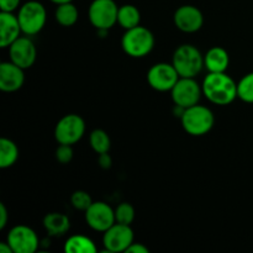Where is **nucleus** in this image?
Wrapping results in <instances>:
<instances>
[{
	"instance_id": "obj_3",
	"label": "nucleus",
	"mask_w": 253,
	"mask_h": 253,
	"mask_svg": "<svg viewBox=\"0 0 253 253\" xmlns=\"http://www.w3.org/2000/svg\"><path fill=\"white\" fill-rule=\"evenodd\" d=\"M121 47L127 56L132 58L146 57L155 47V36L148 29L143 26H136L126 30L121 39Z\"/></svg>"
},
{
	"instance_id": "obj_4",
	"label": "nucleus",
	"mask_w": 253,
	"mask_h": 253,
	"mask_svg": "<svg viewBox=\"0 0 253 253\" xmlns=\"http://www.w3.org/2000/svg\"><path fill=\"white\" fill-rule=\"evenodd\" d=\"M180 121L187 133L192 136H204L211 131L215 118L209 108L197 104L185 109L180 116Z\"/></svg>"
},
{
	"instance_id": "obj_20",
	"label": "nucleus",
	"mask_w": 253,
	"mask_h": 253,
	"mask_svg": "<svg viewBox=\"0 0 253 253\" xmlns=\"http://www.w3.org/2000/svg\"><path fill=\"white\" fill-rule=\"evenodd\" d=\"M64 251L67 253H95L96 246L93 240L83 235L71 236L64 244Z\"/></svg>"
},
{
	"instance_id": "obj_16",
	"label": "nucleus",
	"mask_w": 253,
	"mask_h": 253,
	"mask_svg": "<svg viewBox=\"0 0 253 253\" xmlns=\"http://www.w3.org/2000/svg\"><path fill=\"white\" fill-rule=\"evenodd\" d=\"M21 26H20L17 15L12 12H0V46L6 48L20 37Z\"/></svg>"
},
{
	"instance_id": "obj_7",
	"label": "nucleus",
	"mask_w": 253,
	"mask_h": 253,
	"mask_svg": "<svg viewBox=\"0 0 253 253\" xmlns=\"http://www.w3.org/2000/svg\"><path fill=\"white\" fill-rule=\"evenodd\" d=\"M118 12L119 6L114 0H93L88 17L96 30H110L118 22Z\"/></svg>"
},
{
	"instance_id": "obj_1",
	"label": "nucleus",
	"mask_w": 253,
	"mask_h": 253,
	"mask_svg": "<svg viewBox=\"0 0 253 253\" xmlns=\"http://www.w3.org/2000/svg\"><path fill=\"white\" fill-rule=\"evenodd\" d=\"M202 89L203 95L215 105H229L237 98V83L225 72H209L203 81Z\"/></svg>"
},
{
	"instance_id": "obj_27",
	"label": "nucleus",
	"mask_w": 253,
	"mask_h": 253,
	"mask_svg": "<svg viewBox=\"0 0 253 253\" xmlns=\"http://www.w3.org/2000/svg\"><path fill=\"white\" fill-rule=\"evenodd\" d=\"M56 160L62 165H68L73 160V148L72 145H61L56 150Z\"/></svg>"
},
{
	"instance_id": "obj_18",
	"label": "nucleus",
	"mask_w": 253,
	"mask_h": 253,
	"mask_svg": "<svg viewBox=\"0 0 253 253\" xmlns=\"http://www.w3.org/2000/svg\"><path fill=\"white\" fill-rule=\"evenodd\" d=\"M43 227L49 236H63L71 229V221L66 214L49 212L43 217Z\"/></svg>"
},
{
	"instance_id": "obj_23",
	"label": "nucleus",
	"mask_w": 253,
	"mask_h": 253,
	"mask_svg": "<svg viewBox=\"0 0 253 253\" xmlns=\"http://www.w3.org/2000/svg\"><path fill=\"white\" fill-rule=\"evenodd\" d=\"M89 142H90V146L94 152L98 153V155L110 151L111 140L108 133L104 130H101V128H95V130L91 131Z\"/></svg>"
},
{
	"instance_id": "obj_22",
	"label": "nucleus",
	"mask_w": 253,
	"mask_h": 253,
	"mask_svg": "<svg viewBox=\"0 0 253 253\" xmlns=\"http://www.w3.org/2000/svg\"><path fill=\"white\" fill-rule=\"evenodd\" d=\"M56 21L63 27H71L78 21L79 11L73 2H64V4L57 5L56 12H54Z\"/></svg>"
},
{
	"instance_id": "obj_2",
	"label": "nucleus",
	"mask_w": 253,
	"mask_h": 253,
	"mask_svg": "<svg viewBox=\"0 0 253 253\" xmlns=\"http://www.w3.org/2000/svg\"><path fill=\"white\" fill-rule=\"evenodd\" d=\"M172 64L179 77L195 78L204 67V56L193 44H180L173 53Z\"/></svg>"
},
{
	"instance_id": "obj_5",
	"label": "nucleus",
	"mask_w": 253,
	"mask_h": 253,
	"mask_svg": "<svg viewBox=\"0 0 253 253\" xmlns=\"http://www.w3.org/2000/svg\"><path fill=\"white\" fill-rule=\"evenodd\" d=\"M22 34L27 36L37 35L46 25L47 12L43 5L36 0H30L20 6L17 12Z\"/></svg>"
},
{
	"instance_id": "obj_8",
	"label": "nucleus",
	"mask_w": 253,
	"mask_h": 253,
	"mask_svg": "<svg viewBox=\"0 0 253 253\" xmlns=\"http://www.w3.org/2000/svg\"><path fill=\"white\" fill-rule=\"evenodd\" d=\"M170 94H172V100L174 105L187 109L199 104L203 95V89L202 85H199V83L195 81V78L180 77L170 90Z\"/></svg>"
},
{
	"instance_id": "obj_15",
	"label": "nucleus",
	"mask_w": 253,
	"mask_h": 253,
	"mask_svg": "<svg viewBox=\"0 0 253 253\" xmlns=\"http://www.w3.org/2000/svg\"><path fill=\"white\" fill-rule=\"evenodd\" d=\"M25 69L9 62H1L0 64V89L5 93L16 91L24 85Z\"/></svg>"
},
{
	"instance_id": "obj_28",
	"label": "nucleus",
	"mask_w": 253,
	"mask_h": 253,
	"mask_svg": "<svg viewBox=\"0 0 253 253\" xmlns=\"http://www.w3.org/2000/svg\"><path fill=\"white\" fill-rule=\"evenodd\" d=\"M21 0H0V10L5 12H12L19 9Z\"/></svg>"
},
{
	"instance_id": "obj_33",
	"label": "nucleus",
	"mask_w": 253,
	"mask_h": 253,
	"mask_svg": "<svg viewBox=\"0 0 253 253\" xmlns=\"http://www.w3.org/2000/svg\"><path fill=\"white\" fill-rule=\"evenodd\" d=\"M49 1H52L56 5H59V4H64V2H71L73 1V0H49Z\"/></svg>"
},
{
	"instance_id": "obj_26",
	"label": "nucleus",
	"mask_w": 253,
	"mask_h": 253,
	"mask_svg": "<svg viewBox=\"0 0 253 253\" xmlns=\"http://www.w3.org/2000/svg\"><path fill=\"white\" fill-rule=\"evenodd\" d=\"M71 203L73 205L74 209L82 210L85 211L91 204H93V199L89 195V193L84 192V190H76L71 197Z\"/></svg>"
},
{
	"instance_id": "obj_13",
	"label": "nucleus",
	"mask_w": 253,
	"mask_h": 253,
	"mask_svg": "<svg viewBox=\"0 0 253 253\" xmlns=\"http://www.w3.org/2000/svg\"><path fill=\"white\" fill-rule=\"evenodd\" d=\"M175 27L185 34H193L199 31L204 24L203 12L194 5H182L173 15Z\"/></svg>"
},
{
	"instance_id": "obj_21",
	"label": "nucleus",
	"mask_w": 253,
	"mask_h": 253,
	"mask_svg": "<svg viewBox=\"0 0 253 253\" xmlns=\"http://www.w3.org/2000/svg\"><path fill=\"white\" fill-rule=\"evenodd\" d=\"M17 158H19V148L16 143L10 138L2 137L0 140V168L2 169L10 168L15 165Z\"/></svg>"
},
{
	"instance_id": "obj_19",
	"label": "nucleus",
	"mask_w": 253,
	"mask_h": 253,
	"mask_svg": "<svg viewBox=\"0 0 253 253\" xmlns=\"http://www.w3.org/2000/svg\"><path fill=\"white\" fill-rule=\"evenodd\" d=\"M141 21V12L135 5L125 4L119 7L118 24L123 29L130 30L138 26Z\"/></svg>"
},
{
	"instance_id": "obj_24",
	"label": "nucleus",
	"mask_w": 253,
	"mask_h": 253,
	"mask_svg": "<svg viewBox=\"0 0 253 253\" xmlns=\"http://www.w3.org/2000/svg\"><path fill=\"white\" fill-rule=\"evenodd\" d=\"M237 98L249 104H253V72L242 77L237 83Z\"/></svg>"
},
{
	"instance_id": "obj_32",
	"label": "nucleus",
	"mask_w": 253,
	"mask_h": 253,
	"mask_svg": "<svg viewBox=\"0 0 253 253\" xmlns=\"http://www.w3.org/2000/svg\"><path fill=\"white\" fill-rule=\"evenodd\" d=\"M0 252H4V253H14L12 252L11 247L10 245L6 242H0Z\"/></svg>"
},
{
	"instance_id": "obj_25",
	"label": "nucleus",
	"mask_w": 253,
	"mask_h": 253,
	"mask_svg": "<svg viewBox=\"0 0 253 253\" xmlns=\"http://www.w3.org/2000/svg\"><path fill=\"white\" fill-rule=\"evenodd\" d=\"M116 222L124 225H131L135 220V209L130 203H121L115 209Z\"/></svg>"
},
{
	"instance_id": "obj_30",
	"label": "nucleus",
	"mask_w": 253,
	"mask_h": 253,
	"mask_svg": "<svg viewBox=\"0 0 253 253\" xmlns=\"http://www.w3.org/2000/svg\"><path fill=\"white\" fill-rule=\"evenodd\" d=\"M127 253H150V250L146 246H143L142 244H137V242H133L130 247L127 249Z\"/></svg>"
},
{
	"instance_id": "obj_31",
	"label": "nucleus",
	"mask_w": 253,
	"mask_h": 253,
	"mask_svg": "<svg viewBox=\"0 0 253 253\" xmlns=\"http://www.w3.org/2000/svg\"><path fill=\"white\" fill-rule=\"evenodd\" d=\"M7 219H9V215H7L6 208L2 203H0V230L5 229L7 224Z\"/></svg>"
},
{
	"instance_id": "obj_10",
	"label": "nucleus",
	"mask_w": 253,
	"mask_h": 253,
	"mask_svg": "<svg viewBox=\"0 0 253 253\" xmlns=\"http://www.w3.org/2000/svg\"><path fill=\"white\" fill-rule=\"evenodd\" d=\"M133 244V231L130 225H124L115 222L110 229L104 232L103 245L105 247L104 252H126L128 247Z\"/></svg>"
},
{
	"instance_id": "obj_6",
	"label": "nucleus",
	"mask_w": 253,
	"mask_h": 253,
	"mask_svg": "<svg viewBox=\"0 0 253 253\" xmlns=\"http://www.w3.org/2000/svg\"><path fill=\"white\" fill-rule=\"evenodd\" d=\"M85 132V123L77 114L64 115L54 127V138L61 145H74L82 140Z\"/></svg>"
},
{
	"instance_id": "obj_12",
	"label": "nucleus",
	"mask_w": 253,
	"mask_h": 253,
	"mask_svg": "<svg viewBox=\"0 0 253 253\" xmlns=\"http://www.w3.org/2000/svg\"><path fill=\"white\" fill-rule=\"evenodd\" d=\"M84 212L86 224L94 231L104 234L116 222L115 210L104 202H93V204Z\"/></svg>"
},
{
	"instance_id": "obj_14",
	"label": "nucleus",
	"mask_w": 253,
	"mask_h": 253,
	"mask_svg": "<svg viewBox=\"0 0 253 253\" xmlns=\"http://www.w3.org/2000/svg\"><path fill=\"white\" fill-rule=\"evenodd\" d=\"M9 56L12 63L21 67L22 69H27L34 66L37 51L35 43L29 37L20 36L9 46Z\"/></svg>"
},
{
	"instance_id": "obj_11",
	"label": "nucleus",
	"mask_w": 253,
	"mask_h": 253,
	"mask_svg": "<svg viewBox=\"0 0 253 253\" xmlns=\"http://www.w3.org/2000/svg\"><path fill=\"white\" fill-rule=\"evenodd\" d=\"M6 241L14 253H34L40 246L37 234L26 225L12 227L7 234Z\"/></svg>"
},
{
	"instance_id": "obj_29",
	"label": "nucleus",
	"mask_w": 253,
	"mask_h": 253,
	"mask_svg": "<svg viewBox=\"0 0 253 253\" xmlns=\"http://www.w3.org/2000/svg\"><path fill=\"white\" fill-rule=\"evenodd\" d=\"M98 163L103 169H109L111 167V165H113V160H111L109 152L100 153L98 157Z\"/></svg>"
},
{
	"instance_id": "obj_17",
	"label": "nucleus",
	"mask_w": 253,
	"mask_h": 253,
	"mask_svg": "<svg viewBox=\"0 0 253 253\" xmlns=\"http://www.w3.org/2000/svg\"><path fill=\"white\" fill-rule=\"evenodd\" d=\"M230 64L229 52L220 46L211 47L204 56V67L210 73L226 72Z\"/></svg>"
},
{
	"instance_id": "obj_9",
	"label": "nucleus",
	"mask_w": 253,
	"mask_h": 253,
	"mask_svg": "<svg viewBox=\"0 0 253 253\" xmlns=\"http://www.w3.org/2000/svg\"><path fill=\"white\" fill-rule=\"evenodd\" d=\"M179 78L174 66L166 62L153 64L147 72L148 84L157 91H170Z\"/></svg>"
}]
</instances>
